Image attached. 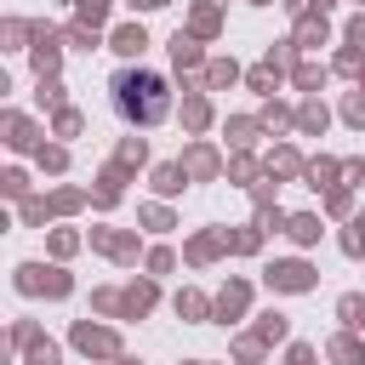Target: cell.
Instances as JSON below:
<instances>
[{
	"label": "cell",
	"mask_w": 365,
	"mask_h": 365,
	"mask_svg": "<svg viewBox=\"0 0 365 365\" xmlns=\"http://www.w3.org/2000/svg\"><path fill=\"white\" fill-rule=\"evenodd\" d=\"M108 97L125 125H160L171 114V80L160 68H120L108 80Z\"/></svg>",
	"instance_id": "6da1fadb"
}]
</instances>
